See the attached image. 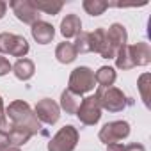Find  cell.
<instances>
[{
	"label": "cell",
	"instance_id": "obj_1",
	"mask_svg": "<svg viewBox=\"0 0 151 151\" xmlns=\"http://www.w3.org/2000/svg\"><path fill=\"white\" fill-rule=\"evenodd\" d=\"M6 117L9 121V128H20V130H25L32 135H37L41 130V123L37 121L34 110L23 100L11 101L9 107L6 109Z\"/></svg>",
	"mask_w": 151,
	"mask_h": 151
},
{
	"label": "cell",
	"instance_id": "obj_2",
	"mask_svg": "<svg viewBox=\"0 0 151 151\" xmlns=\"http://www.w3.org/2000/svg\"><path fill=\"white\" fill-rule=\"evenodd\" d=\"M94 96L98 98L101 110H107V112H110V114L123 112L128 105L133 103L132 98H128L119 87H114V86H110V87H100V86H98Z\"/></svg>",
	"mask_w": 151,
	"mask_h": 151
},
{
	"label": "cell",
	"instance_id": "obj_3",
	"mask_svg": "<svg viewBox=\"0 0 151 151\" xmlns=\"http://www.w3.org/2000/svg\"><path fill=\"white\" fill-rule=\"evenodd\" d=\"M128 45V32L123 23H112L109 29H105V45L100 52L103 59H114L117 50Z\"/></svg>",
	"mask_w": 151,
	"mask_h": 151
},
{
	"label": "cell",
	"instance_id": "obj_4",
	"mask_svg": "<svg viewBox=\"0 0 151 151\" xmlns=\"http://www.w3.org/2000/svg\"><path fill=\"white\" fill-rule=\"evenodd\" d=\"M96 87V78H94V71L89 66H78L75 68L69 75V80H68V89L75 94H86L94 91Z\"/></svg>",
	"mask_w": 151,
	"mask_h": 151
},
{
	"label": "cell",
	"instance_id": "obj_5",
	"mask_svg": "<svg viewBox=\"0 0 151 151\" xmlns=\"http://www.w3.org/2000/svg\"><path fill=\"white\" fill-rule=\"evenodd\" d=\"M78 139H80L78 130L73 124H66L50 139L46 149L48 151H75V147L78 144Z\"/></svg>",
	"mask_w": 151,
	"mask_h": 151
},
{
	"label": "cell",
	"instance_id": "obj_6",
	"mask_svg": "<svg viewBox=\"0 0 151 151\" xmlns=\"http://www.w3.org/2000/svg\"><path fill=\"white\" fill-rule=\"evenodd\" d=\"M30 50L29 41L23 36L11 34V32H2L0 34V53H9L13 57L23 59Z\"/></svg>",
	"mask_w": 151,
	"mask_h": 151
},
{
	"label": "cell",
	"instance_id": "obj_7",
	"mask_svg": "<svg viewBox=\"0 0 151 151\" xmlns=\"http://www.w3.org/2000/svg\"><path fill=\"white\" fill-rule=\"evenodd\" d=\"M78 117V121L86 126H94L100 123L101 119V107H100V101L94 94L91 96H86L82 98V103L77 110V114H75Z\"/></svg>",
	"mask_w": 151,
	"mask_h": 151
},
{
	"label": "cell",
	"instance_id": "obj_8",
	"mask_svg": "<svg viewBox=\"0 0 151 151\" xmlns=\"http://www.w3.org/2000/svg\"><path fill=\"white\" fill-rule=\"evenodd\" d=\"M130 123L128 121H110L107 124H103V128L100 130L98 133V139L109 146V144H114V142H119L123 139H126L130 135Z\"/></svg>",
	"mask_w": 151,
	"mask_h": 151
},
{
	"label": "cell",
	"instance_id": "obj_9",
	"mask_svg": "<svg viewBox=\"0 0 151 151\" xmlns=\"http://www.w3.org/2000/svg\"><path fill=\"white\" fill-rule=\"evenodd\" d=\"M9 7L13 9L14 16L22 23H25V25H30L32 27L34 23H37L41 20V13L34 7L32 0H11Z\"/></svg>",
	"mask_w": 151,
	"mask_h": 151
},
{
	"label": "cell",
	"instance_id": "obj_10",
	"mask_svg": "<svg viewBox=\"0 0 151 151\" xmlns=\"http://www.w3.org/2000/svg\"><path fill=\"white\" fill-rule=\"evenodd\" d=\"M34 114L37 117L39 123L43 124H55L59 119H60V109H59V103H55L52 98H43L36 103V109H34Z\"/></svg>",
	"mask_w": 151,
	"mask_h": 151
},
{
	"label": "cell",
	"instance_id": "obj_11",
	"mask_svg": "<svg viewBox=\"0 0 151 151\" xmlns=\"http://www.w3.org/2000/svg\"><path fill=\"white\" fill-rule=\"evenodd\" d=\"M30 34H32V37H34V41H36L37 45H48V43H52L53 37H55V27H53L52 23H48V22L39 20L37 23L32 25Z\"/></svg>",
	"mask_w": 151,
	"mask_h": 151
},
{
	"label": "cell",
	"instance_id": "obj_12",
	"mask_svg": "<svg viewBox=\"0 0 151 151\" xmlns=\"http://www.w3.org/2000/svg\"><path fill=\"white\" fill-rule=\"evenodd\" d=\"M130 55L133 60V66H147L151 62V46L144 41H139L135 45H130Z\"/></svg>",
	"mask_w": 151,
	"mask_h": 151
},
{
	"label": "cell",
	"instance_id": "obj_13",
	"mask_svg": "<svg viewBox=\"0 0 151 151\" xmlns=\"http://www.w3.org/2000/svg\"><path fill=\"white\" fill-rule=\"evenodd\" d=\"M82 32V20L78 14H66L60 22V34L66 39L77 37Z\"/></svg>",
	"mask_w": 151,
	"mask_h": 151
},
{
	"label": "cell",
	"instance_id": "obj_14",
	"mask_svg": "<svg viewBox=\"0 0 151 151\" xmlns=\"http://www.w3.org/2000/svg\"><path fill=\"white\" fill-rule=\"evenodd\" d=\"M80 103H82V96L71 93L69 89H64V91L60 93V103H59V109L64 110L66 114L75 116V114H77V110H78V107H80Z\"/></svg>",
	"mask_w": 151,
	"mask_h": 151
},
{
	"label": "cell",
	"instance_id": "obj_15",
	"mask_svg": "<svg viewBox=\"0 0 151 151\" xmlns=\"http://www.w3.org/2000/svg\"><path fill=\"white\" fill-rule=\"evenodd\" d=\"M13 73H14V77L22 82H27L34 77V73H36V66L30 59L23 57V59H18L14 64H13Z\"/></svg>",
	"mask_w": 151,
	"mask_h": 151
},
{
	"label": "cell",
	"instance_id": "obj_16",
	"mask_svg": "<svg viewBox=\"0 0 151 151\" xmlns=\"http://www.w3.org/2000/svg\"><path fill=\"white\" fill-rule=\"evenodd\" d=\"M77 57H78V53H77V50H75L73 43L62 41V43L57 45V48H55V59L60 64H71Z\"/></svg>",
	"mask_w": 151,
	"mask_h": 151
},
{
	"label": "cell",
	"instance_id": "obj_17",
	"mask_svg": "<svg viewBox=\"0 0 151 151\" xmlns=\"http://www.w3.org/2000/svg\"><path fill=\"white\" fill-rule=\"evenodd\" d=\"M94 78H96V84H100V87H110V86H114V82L117 78V73L112 66H101L94 73Z\"/></svg>",
	"mask_w": 151,
	"mask_h": 151
},
{
	"label": "cell",
	"instance_id": "obj_18",
	"mask_svg": "<svg viewBox=\"0 0 151 151\" xmlns=\"http://www.w3.org/2000/svg\"><path fill=\"white\" fill-rule=\"evenodd\" d=\"M34 7L39 11V13H45V14H59L60 9L64 7V2H59V0H32Z\"/></svg>",
	"mask_w": 151,
	"mask_h": 151
},
{
	"label": "cell",
	"instance_id": "obj_19",
	"mask_svg": "<svg viewBox=\"0 0 151 151\" xmlns=\"http://www.w3.org/2000/svg\"><path fill=\"white\" fill-rule=\"evenodd\" d=\"M116 68L117 69H123V71H128V69H133V60H132V55H130V45H124L123 48L117 50L116 53Z\"/></svg>",
	"mask_w": 151,
	"mask_h": 151
},
{
	"label": "cell",
	"instance_id": "obj_20",
	"mask_svg": "<svg viewBox=\"0 0 151 151\" xmlns=\"http://www.w3.org/2000/svg\"><path fill=\"white\" fill-rule=\"evenodd\" d=\"M77 53H93V37H91V32H86L82 30L77 37H75V43H73Z\"/></svg>",
	"mask_w": 151,
	"mask_h": 151
},
{
	"label": "cell",
	"instance_id": "obj_21",
	"mask_svg": "<svg viewBox=\"0 0 151 151\" xmlns=\"http://www.w3.org/2000/svg\"><path fill=\"white\" fill-rule=\"evenodd\" d=\"M82 7L91 16H101L109 9V2H105V0H84Z\"/></svg>",
	"mask_w": 151,
	"mask_h": 151
},
{
	"label": "cell",
	"instance_id": "obj_22",
	"mask_svg": "<svg viewBox=\"0 0 151 151\" xmlns=\"http://www.w3.org/2000/svg\"><path fill=\"white\" fill-rule=\"evenodd\" d=\"M149 82H151V75L149 73H142L139 77V80H137V87H139L140 98H142L146 107H149Z\"/></svg>",
	"mask_w": 151,
	"mask_h": 151
},
{
	"label": "cell",
	"instance_id": "obj_23",
	"mask_svg": "<svg viewBox=\"0 0 151 151\" xmlns=\"http://www.w3.org/2000/svg\"><path fill=\"white\" fill-rule=\"evenodd\" d=\"M7 128H9V121H7V117H6L4 100H2V96H0V130H6V132H7Z\"/></svg>",
	"mask_w": 151,
	"mask_h": 151
},
{
	"label": "cell",
	"instance_id": "obj_24",
	"mask_svg": "<svg viewBox=\"0 0 151 151\" xmlns=\"http://www.w3.org/2000/svg\"><path fill=\"white\" fill-rule=\"evenodd\" d=\"M11 146V140H9V135L6 130H0V151H7Z\"/></svg>",
	"mask_w": 151,
	"mask_h": 151
},
{
	"label": "cell",
	"instance_id": "obj_25",
	"mask_svg": "<svg viewBox=\"0 0 151 151\" xmlns=\"http://www.w3.org/2000/svg\"><path fill=\"white\" fill-rule=\"evenodd\" d=\"M9 71H13V64L6 59V57H2L0 55V77H4V75H7Z\"/></svg>",
	"mask_w": 151,
	"mask_h": 151
},
{
	"label": "cell",
	"instance_id": "obj_26",
	"mask_svg": "<svg viewBox=\"0 0 151 151\" xmlns=\"http://www.w3.org/2000/svg\"><path fill=\"white\" fill-rule=\"evenodd\" d=\"M124 151H146V147L139 142H132V144L124 146Z\"/></svg>",
	"mask_w": 151,
	"mask_h": 151
},
{
	"label": "cell",
	"instance_id": "obj_27",
	"mask_svg": "<svg viewBox=\"0 0 151 151\" xmlns=\"http://www.w3.org/2000/svg\"><path fill=\"white\" fill-rule=\"evenodd\" d=\"M107 151H124V146L119 144V142H114V144H109L107 146Z\"/></svg>",
	"mask_w": 151,
	"mask_h": 151
},
{
	"label": "cell",
	"instance_id": "obj_28",
	"mask_svg": "<svg viewBox=\"0 0 151 151\" xmlns=\"http://www.w3.org/2000/svg\"><path fill=\"white\" fill-rule=\"evenodd\" d=\"M6 13H7V4L4 2V0H0V20L6 16Z\"/></svg>",
	"mask_w": 151,
	"mask_h": 151
},
{
	"label": "cell",
	"instance_id": "obj_29",
	"mask_svg": "<svg viewBox=\"0 0 151 151\" xmlns=\"http://www.w3.org/2000/svg\"><path fill=\"white\" fill-rule=\"evenodd\" d=\"M7 151H20V147H9Z\"/></svg>",
	"mask_w": 151,
	"mask_h": 151
}]
</instances>
